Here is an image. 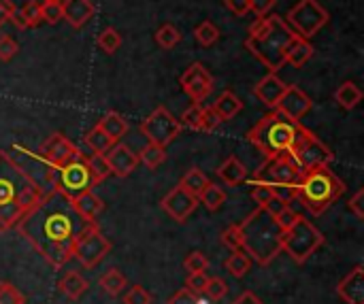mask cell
<instances>
[{"instance_id": "obj_50", "label": "cell", "mask_w": 364, "mask_h": 304, "mask_svg": "<svg viewBox=\"0 0 364 304\" xmlns=\"http://www.w3.org/2000/svg\"><path fill=\"white\" fill-rule=\"evenodd\" d=\"M220 124H222V119H220V115L213 111V107H205V109H203V132H211V130H215Z\"/></svg>"}, {"instance_id": "obj_2", "label": "cell", "mask_w": 364, "mask_h": 304, "mask_svg": "<svg viewBox=\"0 0 364 304\" xmlns=\"http://www.w3.org/2000/svg\"><path fill=\"white\" fill-rule=\"evenodd\" d=\"M41 196L30 179L11 162L6 151H0V232L17 228Z\"/></svg>"}, {"instance_id": "obj_26", "label": "cell", "mask_w": 364, "mask_h": 304, "mask_svg": "<svg viewBox=\"0 0 364 304\" xmlns=\"http://www.w3.org/2000/svg\"><path fill=\"white\" fill-rule=\"evenodd\" d=\"M314 45L307 40V38H301V36H296L292 43H290V47H288V51H286V62L288 64H292L294 68H301V66H305L311 58H314Z\"/></svg>"}, {"instance_id": "obj_54", "label": "cell", "mask_w": 364, "mask_h": 304, "mask_svg": "<svg viewBox=\"0 0 364 304\" xmlns=\"http://www.w3.org/2000/svg\"><path fill=\"white\" fill-rule=\"evenodd\" d=\"M348 209L356 215V219H364V190H358V192L350 198Z\"/></svg>"}, {"instance_id": "obj_29", "label": "cell", "mask_w": 364, "mask_h": 304, "mask_svg": "<svg viewBox=\"0 0 364 304\" xmlns=\"http://www.w3.org/2000/svg\"><path fill=\"white\" fill-rule=\"evenodd\" d=\"M335 100H337V104H339L341 109L352 111V109H356V107L360 104V100H363V89H360L354 81H343V83L337 87V92H335Z\"/></svg>"}, {"instance_id": "obj_53", "label": "cell", "mask_w": 364, "mask_h": 304, "mask_svg": "<svg viewBox=\"0 0 364 304\" xmlns=\"http://www.w3.org/2000/svg\"><path fill=\"white\" fill-rule=\"evenodd\" d=\"M275 6V0H250V11L256 15V17H264L273 11Z\"/></svg>"}, {"instance_id": "obj_27", "label": "cell", "mask_w": 364, "mask_h": 304, "mask_svg": "<svg viewBox=\"0 0 364 304\" xmlns=\"http://www.w3.org/2000/svg\"><path fill=\"white\" fill-rule=\"evenodd\" d=\"M211 107H213V111L220 115L222 121H228V119H232V117L243 109V102H241V98H239L235 92L226 89V92H222V94L218 96V100H215Z\"/></svg>"}, {"instance_id": "obj_40", "label": "cell", "mask_w": 364, "mask_h": 304, "mask_svg": "<svg viewBox=\"0 0 364 304\" xmlns=\"http://www.w3.org/2000/svg\"><path fill=\"white\" fill-rule=\"evenodd\" d=\"M96 43H98V47L105 51V53H115L117 49H119V45H122V34L115 30V28H105L100 34H98V38H96Z\"/></svg>"}, {"instance_id": "obj_11", "label": "cell", "mask_w": 364, "mask_h": 304, "mask_svg": "<svg viewBox=\"0 0 364 304\" xmlns=\"http://www.w3.org/2000/svg\"><path fill=\"white\" fill-rule=\"evenodd\" d=\"M286 23L294 30L296 36L301 38H314L331 19L328 11L318 2V0H299L288 13H286Z\"/></svg>"}, {"instance_id": "obj_39", "label": "cell", "mask_w": 364, "mask_h": 304, "mask_svg": "<svg viewBox=\"0 0 364 304\" xmlns=\"http://www.w3.org/2000/svg\"><path fill=\"white\" fill-rule=\"evenodd\" d=\"M203 104L200 102H192V107H188L181 117H179V124L190 128V130H203Z\"/></svg>"}, {"instance_id": "obj_35", "label": "cell", "mask_w": 364, "mask_h": 304, "mask_svg": "<svg viewBox=\"0 0 364 304\" xmlns=\"http://www.w3.org/2000/svg\"><path fill=\"white\" fill-rule=\"evenodd\" d=\"M139 162H143L149 170H156V168H160V166L166 162V151H164V147L149 143V145L139 153Z\"/></svg>"}, {"instance_id": "obj_37", "label": "cell", "mask_w": 364, "mask_h": 304, "mask_svg": "<svg viewBox=\"0 0 364 304\" xmlns=\"http://www.w3.org/2000/svg\"><path fill=\"white\" fill-rule=\"evenodd\" d=\"M194 36H196V40H198L203 47H211V45H215V43L220 40L222 32H220V28H218L213 21H203V23L196 26Z\"/></svg>"}, {"instance_id": "obj_15", "label": "cell", "mask_w": 364, "mask_h": 304, "mask_svg": "<svg viewBox=\"0 0 364 304\" xmlns=\"http://www.w3.org/2000/svg\"><path fill=\"white\" fill-rule=\"evenodd\" d=\"M179 83L181 89L192 98V102H203L213 89V77L200 62L190 64L179 77Z\"/></svg>"}, {"instance_id": "obj_24", "label": "cell", "mask_w": 364, "mask_h": 304, "mask_svg": "<svg viewBox=\"0 0 364 304\" xmlns=\"http://www.w3.org/2000/svg\"><path fill=\"white\" fill-rule=\"evenodd\" d=\"M17 28H36L43 21V13H41V0H26L19 6H15L13 19H11Z\"/></svg>"}, {"instance_id": "obj_17", "label": "cell", "mask_w": 364, "mask_h": 304, "mask_svg": "<svg viewBox=\"0 0 364 304\" xmlns=\"http://www.w3.org/2000/svg\"><path fill=\"white\" fill-rule=\"evenodd\" d=\"M160 207L175 219V222H179V224H183L194 211H196V207H198V198L196 196H192L190 192H186L181 185H177V188H173L164 198H162V202H160Z\"/></svg>"}, {"instance_id": "obj_19", "label": "cell", "mask_w": 364, "mask_h": 304, "mask_svg": "<svg viewBox=\"0 0 364 304\" xmlns=\"http://www.w3.org/2000/svg\"><path fill=\"white\" fill-rule=\"evenodd\" d=\"M105 156H107L111 175L122 177V179L128 177V175L139 166V156H136L130 147H126V145H122V143H115Z\"/></svg>"}, {"instance_id": "obj_1", "label": "cell", "mask_w": 364, "mask_h": 304, "mask_svg": "<svg viewBox=\"0 0 364 304\" xmlns=\"http://www.w3.org/2000/svg\"><path fill=\"white\" fill-rule=\"evenodd\" d=\"M85 224L87 222H83L75 213L70 198H66L58 190H51L34 202V207L21 217L17 228L21 237L28 239V243L51 266L58 268L73 258L75 239L85 228Z\"/></svg>"}, {"instance_id": "obj_8", "label": "cell", "mask_w": 364, "mask_h": 304, "mask_svg": "<svg viewBox=\"0 0 364 304\" xmlns=\"http://www.w3.org/2000/svg\"><path fill=\"white\" fill-rule=\"evenodd\" d=\"M288 153L292 156V160L296 162L301 173L318 168V166H331V162L335 160V153L305 126L299 128L296 139H294L292 147L288 149Z\"/></svg>"}, {"instance_id": "obj_52", "label": "cell", "mask_w": 364, "mask_h": 304, "mask_svg": "<svg viewBox=\"0 0 364 304\" xmlns=\"http://www.w3.org/2000/svg\"><path fill=\"white\" fill-rule=\"evenodd\" d=\"M296 217H299V213H296V211H292L290 207H286V209H284L282 213H277L273 219H275V224H277L282 230H288V228L296 222Z\"/></svg>"}, {"instance_id": "obj_20", "label": "cell", "mask_w": 364, "mask_h": 304, "mask_svg": "<svg viewBox=\"0 0 364 304\" xmlns=\"http://www.w3.org/2000/svg\"><path fill=\"white\" fill-rule=\"evenodd\" d=\"M337 294L346 304H364V268L354 266L348 277L337 286Z\"/></svg>"}, {"instance_id": "obj_43", "label": "cell", "mask_w": 364, "mask_h": 304, "mask_svg": "<svg viewBox=\"0 0 364 304\" xmlns=\"http://www.w3.org/2000/svg\"><path fill=\"white\" fill-rule=\"evenodd\" d=\"M0 304H26V298L13 283H0Z\"/></svg>"}, {"instance_id": "obj_48", "label": "cell", "mask_w": 364, "mask_h": 304, "mask_svg": "<svg viewBox=\"0 0 364 304\" xmlns=\"http://www.w3.org/2000/svg\"><path fill=\"white\" fill-rule=\"evenodd\" d=\"M226 292H228V286H226L222 279H218V277H211V279H209V283H207V290H205V294H207L211 300H220V298H224V296H226Z\"/></svg>"}, {"instance_id": "obj_55", "label": "cell", "mask_w": 364, "mask_h": 304, "mask_svg": "<svg viewBox=\"0 0 364 304\" xmlns=\"http://www.w3.org/2000/svg\"><path fill=\"white\" fill-rule=\"evenodd\" d=\"M224 4L235 17H245L250 13V0H224Z\"/></svg>"}, {"instance_id": "obj_13", "label": "cell", "mask_w": 364, "mask_h": 304, "mask_svg": "<svg viewBox=\"0 0 364 304\" xmlns=\"http://www.w3.org/2000/svg\"><path fill=\"white\" fill-rule=\"evenodd\" d=\"M301 179V168L292 160V156L277 153L267 158V162L256 170L252 183H264V185H296Z\"/></svg>"}, {"instance_id": "obj_36", "label": "cell", "mask_w": 364, "mask_h": 304, "mask_svg": "<svg viewBox=\"0 0 364 304\" xmlns=\"http://www.w3.org/2000/svg\"><path fill=\"white\" fill-rule=\"evenodd\" d=\"M154 38H156V43H158L162 49H173V47H177V45L181 43V32H179V28H175L173 23H164V26H160V28L156 30Z\"/></svg>"}, {"instance_id": "obj_57", "label": "cell", "mask_w": 364, "mask_h": 304, "mask_svg": "<svg viewBox=\"0 0 364 304\" xmlns=\"http://www.w3.org/2000/svg\"><path fill=\"white\" fill-rule=\"evenodd\" d=\"M222 243L230 249H241V239H239V230L237 226H230L228 230L222 232Z\"/></svg>"}, {"instance_id": "obj_12", "label": "cell", "mask_w": 364, "mask_h": 304, "mask_svg": "<svg viewBox=\"0 0 364 304\" xmlns=\"http://www.w3.org/2000/svg\"><path fill=\"white\" fill-rule=\"evenodd\" d=\"M111 251V243L109 239L100 232V228L96 224H85V228L77 234L75 239V247H73V256L85 266V268H94L98 266Z\"/></svg>"}, {"instance_id": "obj_34", "label": "cell", "mask_w": 364, "mask_h": 304, "mask_svg": "<svg viewBox=\"0 0 364 304\" xmlns=\"http://www.w3.org/2000/svg\"><path fill=\"white\" fill-rule=\"evenodd\" d=\"M128 286V279L117 271V268H111L109 273H105L100 277V288L109 294V296H119Z\"/></svg>"}, {"instance_id": "obj_5", "label": "cell", "mask_w": 364, "mask_h": 304, "mask_svg": "<svg viewBox=\"0 0 364 304\" xmlns=\"http://www.w3.org/2000/svg\"><path fill=\"white\" fill-rule=\"evenodd\" d=\"M346 192L343 181L331 170V166H318L301 173L296 183V200L311 213L322 215L331 209Z\"/></svg>"}, {"instance_id": "obj_58", "label": "cell", "mask_w": 364, "mask_h": 304, "mask_svg": "<svg viewBox=\"0 0 364 304\" xmlns=\"http://www.w3.org/2000/svg\"><path fill=\"white\" fill-rule=\"evenodd\" d=\"M13 13H15V4L11 0H0V28L13 19Z\"/></svg>"}, {"instance_id": "obj_33", "label": "cell", "mask_w": 364, "mask_h": 304, "mask_svg": "<svg viewBox=\"0 0 364 304\" xmlns=\"http://www.w3.org/2000/svg\"><path fill=\"white\" fill-rule=\"evenodd\" d=\"M198 202L205 205V209H207L209 213H215V211H220L222 205L226 202V192H224L222 188H218L215 183H209V185L203 190V194L198 196Z\"/></svg>"}, {"instance_id": "obj_56", "label": "cell", "mask_w": 364, "mask_h": 304, "mask_svg": "<svg viewBox=\"0 0 364 304\" xmlns=\"http://www.w3.org/2000/svg\"><path fill=\"white\" fill-rule=\"evenodd\" d=\"M168 304H203L198 300V294H194V292H190L188 288H183V290H179Z\"/></svg>"}, {"instance_id": "obj_23", "label": "cell", "mask_w": 364, "mask_h": 304, "mask_svg": "<svg viewBox=\"0 0 364 304\" xmlns=\"http://www.w3.org/2000/svg\"><path fill=\"white\" fill-rule=\"evenodd\" d=\"M70 205H73L75 213H77L83 222H87V224H94L96 217H98V215L102 213V209H105L102 200H100L92 190L81 192L79 196L70 198Z\"/></svg>"}, {"instance_id": "obj_6", "label": "cell", "mask_w": 364, "mask_h": 304, "mask_svg": "<svg viewBox=\"0 0 364 304\" xmlns=\"http://www.w3.org/2000/svg\"><path fill=\"white\" fill-rule=\"evenodd\" d=\"M299 128H301V121L290 119L275 109L256 121V126L250 130L247 139L258 151H262L267 158H271L277 153H286L292 147Z\"/></svg>"}, {"instance_id": "obj_49", "label": "cell", "mask_w": 364, "mask_h": 304, "mask_svg": "<svg viewBox=\"0 0 364 304\" xmlns=\"http://www.w3.org/2000/svg\"><path fill=\"white\" fill-rule=\"evenodd\" d=\"M252 198L258 207H264L271 198H273V190L271 185H264V183H254V190H252Z\"/></svg>"}, {"instance_id": "obj_60", "label": "cell", "mask_w": 364, "mask_h": 304, "mask_svg": "<svg viewBox=\"0 0 364 304\" xmlns=\"http://www.w3.org/2000/svg\"><path fill=\"white\" fill-rule=\"evenodd\" d=\"M232 304H264V303H262L254 292H243V294H241V296H239V298H237Z\"/></svg>"}, {"instance_id": "obj_7", "label": "cell", "mask_w": 364, "mask_h": 304, "mask_svg": "<svg viewBox=\"0 0 364 304\" xmlns=\"http://www.w3.org/2000/svg\"><path fill=\"white\" fill-rule=\"evenodd\" d=\"M322 245L324 234L303 215H299L296 222L288 230H284L282 237V251H286L296 264H305Z\"/></svg>"}, {"instance_id": "obj_44", "label": "cell", "mask_w": 364, "mask_h": 304, "mask_svg": "<svg viewBox=\"0 0 364 304\" xmlns=\"http://www.w3.org/2000/svg\"><path fill=\"white\" fill-rule=\"evenodd\" d=\"M183 266H186L188 273H203V271H207L209 260H207V256H205L203 251H192V254L186 258Z\"/></svg>"}, {"instance_id": "obj_38", "label": "cell", "mask_w": 364, "mask_h": 304, "mask_svg": "<svg viewBox=\"0 0 364 304\" xmlns=\"http://www.w3.org/2000/svg\"><path fill=\"white\" fill-rule=\"evenodd\" d=\"M85 143H87V147L94 151V153H107L115 143L96 126V128H92L90 132H87V136H85Z\"/></svg>"}, {"instance_id": "obj_51", "label": "cell", "mask_w": 364, "mask_h": 304, "mask_svg": "<svg viewBox=\"0 0 364 304\" xmlns=\"http://www.w3.org/2000/svg\"><path fill=\"white\" fill-rule=\"evenodd\" d=\"M271 190H273L275 198H279V200H284L288 205L292 200H296V185H271Z\"/></svg>"}, {"instance_id": "obj_10", "label": "cell", "mask_w": 364, "mask_h": 304, "mask_svg": "<svg viewBox=\"0 0 364 304\" xmlns=\"http://www.w3.org/2000/svg\"><path fill=\"white\" fill-rule=\"evenodd\" d=\"M96 185H98V179L90 170L83 153L77 160L55 168V173H53V190H58L66 198H75L81 192L94 190Z\"/></svg>"}, {"instance_id": "obj_9", "label": "cell", "mask_w": 364, "mask_h": 304, "mask_svg": "<svg viewBox=\"0 0 364 304\" xmlns=\"http://www.w3.org/2000/svg\"><path fill=\"white\" fill-rule=\"evenodd\" d=\"M6 156L30 179V183L41 194H47V192L53 190V173H55V168L47 160H43L38 156V151H30V149H26L21 145H13L6 151Z\"/></svg>"}, {"instance_id": "obj_3", "label": "cell", "mask_w": 364, "mask_h": 304, "mask_svg": "<svg viewBox=\"0 0 364 304\" xmlns=\"http://www.w3.org/2000/svg\"><path fill=\"white\" fill-rule=\"evenodd\" d=\"M296 38L294 30L279 15L258 17L245 38V49L262 62L271 72H277L286 64V51L290 43Z\"/></svg>"}, {"instance_id": "obj_46", "label": "cell", "mask_w": 364, "mask_h": 304, "mask_svg": "<svg viewBox=\"0 0 364 304\" xmlns=\"http://www.w3.org/2000/svg\"><path fill=\"white\" fill-rule=\"evenodd\" d=\"M124 304H151V294L143 286H134L124 296Z\"/></svg>"}, {"instance_id": "obj_41", "label": "cell", "mask_w": 364, "mask_h": 304, "mask_svg": "<svg viewBox=\"0 0 364 304\" xmlns=\"http://www.w3.org/2000/svg\"><path fill=\"white\" fill-rule=\"evenodd\" d=\"M85 162H87L90 170L94 173V177L98 179V183H102V181L111 175V168H109V162H107V156H105V153L85 156Z\"/></svg>"}, {"instance_id": "obj_21", "label": "cell", "mask_w": 364, "mask_h": 304, "mask_svg": "<svg viewBox=\"0 0 364 304\" xmlns=\"http://www.w3.org/2000/svg\"><path fill=\"white\" fill-rule=\"evenodd\" d=\"M286 83L277 77V72H269L264 79H260L256 85H254V96L260 100V102H264L267 107H271V109H275V104L279 102V98L284 96V92H286Z\"/></svg>"}, {"instance_id": "obj_16", "label": "cell", "mask_w": 364, "mask_h": 304, "mask_svg": "<svg viewBox=\"0 0 364 304\" xmlns=\"http://www.w3.org/2000/svg\"><path fill=\"white\" fill-rule=\"evenodd\" d=\"M38 156L43 160H47L53 168H60L73 160H77L81 156V151L75 147V143H70L64 134H51L38 149Z\"/></svg>"}, {"instance_id": "obj_32", "label": "cell", "mask_w": 364, "mask_h": 304, "mask_svg": "<svg viewBox=\"0 0 364 304\" xmlns=\"http://www.w3.org/2000/svg\"><path fill=\"white\" fill-rule=\"evenodd\" d=\"M211 181L207 179V175L200 170V168H190L183 177H181V181H179V185L186 190V192H190L192 196H200L203 194V190L209 185Z\"/></svg>"}, {"instance_id": "obj_14", "label": "cell", "mask_w": 364, "mask_h": 304, "mask_svg": "<svg viewBox=\"0 0 364 304\" xmlns=\"http://www.w3.org/2000/svg\"><path fill=\"white\" fill-rule=\"evenodd\" d=\"M181 130L183 126L166 107L154 109L141 124V132L147 136V141L160 147H166L168 143H173L181 134Z\"/></svg>"}, {"instance_id": "obj_25", "label": "cell", "mask_w": 364, "mask_h": 304, "mask_svg": "<svg viewBox=\"0 0 364 304\" xmlns=\"http://www.w3.org/2000/svg\"><path fill=\"white\" fill-rule=\"evenodd\" d=\"M98 128H100L113 143H119V141L126 136V132H128V121H126L117 111H109L107 115L100 117Z\"/></svg>"}, {"instance_id": "obj_42", "label": "cell", "mask_w": 364, "mask_h": 304, "mask_svg": "<svg viewBox=\"0 0 364 304\" xmlns=\"http://www.w3.org/2000/svg\"><path fill=\"white\" fill-rule=\"evenodd\" d=\"M41 13H43V21L58 23L62 19V2L60 0H41Z\"/></svg>"}, {"instance_id": "obj_22", "label": "cell", "mask_w": 364, "mask_h": 304, "mask_svg": "<svg viewBox=\"0 0 364 304\" xmlns=\"http://www.w3.org/2000/svg\"><path fill=\"white\" fill-rule=\"evenodd\" d=\"M62 2V19H66L73 28H83L96 13L92 0H60Z\"/></svg>"}, {"instance_id": "obj_30", "label": "cell", "mask_w": 364, "mask_h": 304, "mask_svg": "<svg viewBox=\"0 0 364 304\" xmlns=\"http://www.w3.org/2000/svg\"><path fill=\"white\" fill-rule=\"evenodd\" d=\"M58 290H60L66 298H70V300H79V298L85 294L87 283H85V279H83L79 273H66V275L60 279Z\"/></svg>"}, {"instance_id": "obj_47", "label": "cell", "mask_w": 364, "mask_h": 304, "mask_svg": "<svg viewBox=\"0 0 364 304\" xmlns=\"http://www.w3.org/2000/svg\"><path fill=\"white\" fill-rule=\"evenodd\" d=\"M17 51H19V45L9 34H2L0 36V60L9 62V60H13L17 55Z\"/></svg>"}, {"instance_id": "obj_59", "label": "cell", "mask_w": 364, "mask_h": 304, "mask_svg": "<svg viewBox=\"0 0 364 304\" xmlns=\"http://www.w3.org/2000/svg\"><path fill=\"white\" fill-rule=\"evenodd\" d=\"M286 207H290V205L273 196V198H271V200H269V202H267V205H264L262 209H264V211H267L269 215H273V217H275V215H277V213H282V211H284Z\"/></svg>"}, {"instance_id": "obj_45", "label": "cell", "mask_w": 364, "mask_h": 304, "mask_svg": "<svg viewBox=\"0 0 364 304\" xmlns=\"http://www.w3.org/2000/svg\"><path fill=\"white\" fill-rule=\"evenodd\" d=\"M209 279H211V277H207L205 271H203V273H190L188 279H186V288H188L190 292H194V294H205Z\"/></svg>"}, {"instance_id": "obj_18", "label": "cell", "mask_w": 364, "mask_h": 304, "mask_svg": "<svg viewBox=\"0 0 364 304\" xmlns=\"http://www.w3.org/2000/svg\"><path fill=\"white\" fill-rule=\"evenodd\" d=\"M311 107H314L311 98L301 87H296V85H288L286 92H284V96L275 104V109L279 113H284L286 117L296 119V121H301V117H305L311 111Z\"/></svg>"}, {"instance_id": "obj_28", "label": "cell", "mask_w": 364, "mask_h": 304, "mask_svg": "<svg viewBox=\"0 0 364 304\" xmlns=\"http://www.w3.org/2000/svg\"><path fill=\"white\" fill-rule=\"evenodd\" d=\"M218 175H220V179H222L226 185L235 188V185H241V183L247 179V168L239 162L237 156H230V158L218 168Z\"/></svg>"}, {"instance_id": "obj_31", "label": "cell", "mask_w": 364, "mask_h": 304, "mask_svg": "<svg viewBox=\"0 0 364 304\" xmlns=\"http://www.w3.org/2000/svg\"><path fill=\"white\" fill-rule=\"evenodd\" d=\"M224 268L232 277L241 279V277H245L252 271V258L243 249H232V254L224 260Z\"/></svg>"}, {"instance_id": "obj_4", "label": "cell", "mask_w": 364, "mask_h": 304, "mask_svg": "<svg viewBox=\"0 0 364 304\" xmlns=\"http://www.w3.org/2000/svg\"><path fill=\"white\" fill-rule=\"evenodd\" d=\"M237 230L241 239V249L260 266H269L279 256L284 230L262 207H258L245 222L237 224Z\"/></svg>"}]
</instances>
